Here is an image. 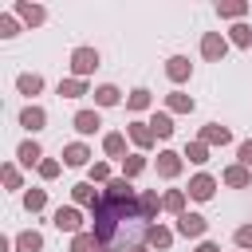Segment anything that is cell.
<instances>
[{
    "label": "cell",
    "instance_id": "obj_34",
    "mask_svg": "<svg viewBox=\"0 0 252 252\" xmlns=\"http://www.w3.org/2000/svg\"><path fill=\"white\" fill-rule=\"evenodd\" d=\"M0 177H4V189H24V173L16 161H4L0 165Z\"/></svg>",
    "mask_w": 252,
    "mask_h": 252
},
{
    "label": "cell",
    "instance_id": "obj_43",
    "mask_svg": "<svg viewBox=\"0 0 252 252\" xmlns=\"http://www.w3.org/2000/svg\"><path fill=\"white\" fill-rule=\"evenodd\" d=\"M98 252H110V248H98Z\"/></svg>",
    "mask_w": 252,
    "mask_h": 252
},
{
    "label": "cell",
    "instance_id": "obj_24",
    "mask_svg": "<svg viewBox=\"0 0 252 252\" xmlns=\"http://www.w3.org/2000/svg\"><path fill=\"white\" fill-rule=\"evenodd\" d=\"M150 106H154V94H150L146 87H134V91L126 94V110H130V114H142V110H150Z\"/></svg>",
    "mask_w": 252,
    "mask_h": 252
},
{
    "label": "cell",
    "instance_id": "obj_41",
    "mask_svg": "<svg viewBox=\"0 0 252 252\" xmlns=\"http://www.w3.org/2000/svg\"><path fill=\"white\" fill-rule=\"evenodd\" d=\"M193 252H220V244H213V240H201Z\"/></svg>",
    "mask_w": 252,
    "mask_h": 252
},
{
    "label": "cell",
    "instance_id": "obj_33",
    "mask_svg": "<svg viewBox=\"0 0 252 252\" xmlns=\"http://www.w3.org/2000/svg\"><path fill=\"white\" fill-rule=\"evenodd\" d=\"M87 181H91V185H110V181H114V177H110V161H91Z\"/></svg>",
    "mask_w": 252,
    "mask_h": 252
},
{
    "label": "cell",
    "instance_id": "obj_1",
    "mask_svg": "<svg viewBox=\"0 0 252 252\" xmlns=\"http://www.w3.org/2000/svg\"><path fill=\"white\" fill-rule=\"evenodd\" d=\"M146 228H150V220L138 209V189L118 173L102 189V201L91 209V232L98 236L102 248L130 252L134 244H146Z\"/></svg>",
    "mask_w": 252,
    "mask_h": 252
},
{
    "label": "cell",
    "instance_id": "obj_5",
    "mask_svg": "<svg viewBox=\"0 0 252 252\" xmlns=\"http://www.w3.org/2000/svg\"><path fill=\"white\" fill-rule=\"evenodd\" d=\"M228 35H220V32H205L201 35V59H209V63H220L224 55H228Z\"/></svg>",
    "mask_w": 252,
    "mask_h": 252
},
{
    "label": "cell",
    "instance_id": "obj_27",
    "mask_svg": "<svg viewBox=\"0 0 252 252\" xmlns=\"http://www.w3.org/2000/svg\"><path fill=\"white\" fill-rule=\"evenodd\" d=\"M138 209H142L146 220H154V217L161 213V197H158V189H142V193H138Z\"/></svg>",
    "mask_w": 252,
    "mask_h": 252
},
{
    "label": "cell",
    "instance_id": "obj_31",
    "mask_svg": "<svg viewBox=\"0 0 252 252\" xmlns=\"http://www.w3.org/2000/svg\"><path fill=\"white\" fill-rule=\"evenodd\" d=\"M181 158H189L193 165H205V161H209V146H205L201 138H193V142H185V150H181Z\"/></svg>",
    "mask_w": 252,
    "mask_h": 252
},
{
    "label": "cell",
    "instance_id": "obj_22",
    "mask_svg": "<svg viewBox=\"0 0 252 252\" xmlns=\"http://www.w3.org/2000/svg\"><path fill=\"white\" fill-rule=\"evenodd\" d=\"M16 91H20L24 98H35V94L43 91V75H35V71H24V75H16Z\"/></svg>",
    "mask_w": 252,
    "mask_h": 252
},
{
    "label": "cell",
    "instance_id": "obj_12",
    "mask_svg": "<svg viewBox=\"0 0 252 252\" xmlns=\"http://www.w3.org/2000/svg\"><path fill=\"white\" fill-rule=\"evenodd\" d=\"M173 240H177V232L165 228V224H150L146 228V248H154V252H169Z\"/></svg>",
    "mask_w": 252,
    "mask_h": 252
},
{
    "label": "cell",
    "instance_id": "obj_15",
    "mask_svg": "<svg viewBox=\"0 0 252 252\" xmlns=\"http://www.w3.org/2000/svg\"><path fill=\"white\" fill-rule=\"evenodd\" d=\"M220 181H224L228 189H248V185H252V169H248V165H240V161H232V165H224Z\"/></svg>",
    "mask_w": 252,
    "mask_h": 252
},
{
    "label": "cell",
    "instance_id": "obj_32",
    "mask_svg": "<svg viewBox=\"0 0 252 252\" xmlns=\"http://www.w3.org/2000/svg\"><path fill=\"white\" fill-rule=\"evenodd\" d=\"M228 43H232V47H244V51H248V47H252V28H248L244 20H240V24H232V28H228Z\"/></svg>",
    "mask_w": 252,
    "mask_h": 252
},
{
    "label": "cell",
    "instance_id": "obj_13",
    "mask_svg": "<svg viewBox=\"0 0 252 252\" xmlns=\"http://www.w3.org/2000/svg\"><path fill=\"white\" fill-rule=\"evenodd\" d=\"M20 126H24L28 134H39V130L47 126V110H43L39 102H28V106L20 110Z\"/></svg>",
    "mask_w": 252,
    "mask_h": 252
},
{
    "label": "cell",
    "instance_id": "obj_6",
    "mask_svg": "<svg viewBox=\"0 0 252 252\" xmlns=\"http://www.w3.org/2000/svg\"><path fill=\"white\" fill-rule=\"evenodd\" d=\"M154 169H158V177H161V181H173V177H181V169H185V158H181L177 150H158V161H154Z\"/></svg>",
    "mask_w": 252,
    "mask_h": 252
},
{
    "label": "cell",
    "instance_id": "obj_16",
    "mask_svg": "<svg viewBox=\"0 0 252 252\" xmlns=\"http://www.w3.org/2000/svg\"><path fill=\"white\" fill-rule=\"evenodd\" d=\"M248 12H252V4H248V0H217V16H220V20L240 24Z\"/></svg>",
    "mask_w": 252,
    "mask_h": 252
},
{
    "label": "cell",
    "instance_id": "obj_36",
    "mask_svg": "<svg viewBox=\"0 0 252 252\" xmlns=\"http://www.w3.org/2000/svg\"><path fill=\"white\" fill-rule=\"evenodd\" d=\"M24 209L28 213H43L47 209V189H28L24 193Z\"/></svg>",
    "mask_w": 252,
    "mask_h": 252
},
{
    "label": "cell",
    "instance_id": "obj_10",
    "mask_svg": "<svg viewBox=\"0 0 252 252\" xmlns=\"http://www.w3.org/2000/svg\"><path fill=\"white\" fill-rule=\"evenodd\" d=\"M165 79H169L173 87L189 83V79H193V63H189L185 55H169V59H165Z\"/></svg>",
    "mask_w": 252,
    "mask_h": 252
},
{
    "label": "cell",
    "instance_id": "obj_11",
    "mask_svg": "<svg viewBox=\"0 0 252 252\" xmlns=\"http://www.w3.org/2000/svg\"><path fill=\"white\" fill-rule=\"evenodd\" d=\"M59 158H63V165H71V169H83V165L91 169V146H87V142H67Z\"/></svg>",
    "mask_w": 252,
    "mask_h": 252
},
{
    "label": "cell",
    "instance_id": "obj_20",
    "mask_svg": "<svg viewBox=\"0 0 252 252\" xmlns=\"http://www.w3.org/2000/svg\"><path fill=\"white\" fill-rule=\"evenodd\" d=\"M55 94H59V98H83V94H91V87H87V79H75V75H67V79H59Z\"/></svg>",
    "mask_w": 252,
    "mask_h": 252
},
{
    "label": "cell",
    "instance_id": "obj_9",
    "mask_svg": "<svg viewBox=\"0 0 252 252\" xmlns=\"http://www.w3.org/2000/svg\"><path fill=\"white\" fill-rule=\"evenodd\" d=\"M12 12H16L20 24H28V28H39V24L47 20V8H43V4H32V0H16Z\"/></svg>",
    "mask_w": 252,
    "mask_h": 252
},
{
    "label": "cell",
    "instance_id": "obj_19",
    "mask_svg": "<svg viewBox=\"0 0 252 252\" xmlns=\"http://www.w3.org/2000/svg\"><path fill=\"white\" fill-rule=\"evenodd\" d=\"M71 201H75L79 209H94V205L102 201V193H94L91 181H79V185H71Z\"/></svg>",
    "mask_w": 252,
    "mask_h": 252
},
{
    "label": "cell",
    "instance_id": "obj_23",
    "mask_svg": "<svg viewBox=\"0 0 252 252\" xmlns=\"http://www.w3.org/2000/svg\"><path fill=\"white\" fill-rule=\"evenodd\" d=\"M12 240H16V252H43V232H35V228L16 232Z\"/></svg>",
    "mask_w": 252,
    "mask_h": 252
},
{
    "label": "cell",
    "instance_id": "obj_21",
    "mask_svg": "<svg viewBox=\"0 0 252 252\" xmlns=\"http://www.w3.org/2000/svg\"><path fill=\"white\" fill-rule=\"evenodd\" d=\"M165 110H169V114H193L197 102H193V94H185V91H169V94H165Z\"/></svg>",
    "mask_w": 252,
    "mask_h": 252
},
{
    "label": "cell",
    "instance_id": "obj_26",
    "mask_svg": "<svg viewBox=\"0 0 252 252\" xmlns=\"http://www.w3.org/2000/svg\"><path fill=\"white\" fill-rule=\"evenodd\" d=\"M185 201H189V193H185V189H165V193H161V209H165V213H173V217H181V213H185Z\"/></svg>",
    "mask_w": 252,
    "mask_h": 252
},
{
    "label": "cell",
    "instance_id": "obj_2",
    "mask_svg": "<svg viewBox=\"0 0 252 252\" xmlns=\"http://www.w3.org/2000/svg\"><path fill=\"white\" fill-rule=\"evenodd\" d=\"M71 75L75 79H91L94 71H98V63H102V55H98V47H87V43H79V47H71Z\"/></svg>",
    "mask_w": 252,
    "mask_h": 252
},
{
    "label": "cell",
    "instance_id": "obj_17",
    "mask_svg": "<svg viewBox=\"0 0 252 252\" xmlns=\"http://www.w3.org/2000/svg\"><path fill=\"white\" fill-rule=\"evenodd\" d=\"M71 126H75L83 138H91V134H98V126H102V114H98V110H75Z\"/></svg>",
    "mask_w": 252,
    "mask_h": 252
},
{
    "label": "cell",
    "instance_id": "obj_14",
    "mask_svg": "<svg viewBox=\"0 0 252 252\" xmlns=\"http://www.w3.org/2000/svg\"><path fill=\"white\" fill-rule=\"evenodd\" d=\"M197 138L213 150V146H228V142H232V130H228V126H220V122H205Z\"/></svg>",
    "mask_w": 252,
    "mask_h": 252
},
{
    "label": "cell",
    "instance_id": "obj_7",
    "mask_svg": "<svg viewBox=\"0 0 252 252\" xmlns=\"http://www.w3.org/2000/svg\"><path fill=\"white\" fill-rule=\"evenodd\" d=\"M126 138L134 142V150H138V154H146V150H154V142H158V134L150 130V122H142V118H134V122L126 126Z\"/></svg>",
    "mask_w": 252,
    "mask_h": 252
},
{
    "label": "cell",
    "instance_id": "obj_28",
    "mask_svg": "<svg viewBox=\"0 0 252 252\" xmlns=\"http://www.w3.org/2000/svg\"><path fill=\"white\" fill-rule=\"evenodd\" d=\"M118 102H122V91H118L114 83L94 87V106H102V110H106V106H118Z\"/></svg>",
    "mask_w": 252,
    "mask_h": 252
},
{
    "label": "cell",
    "instance_id": "obj_37",
    "mask_svg": "<svg viewBox=\"0 0 252 252\" xmlns=\"http://www.w3.org/2000/svg\"><path fill=\"white\" fill-rule=\"evenodd\" d=\"M20 35V16L16 12H4L0 16V39H16Z\"/></svg>",
    "mask_w": 252,
    "mask_h": 252
},
{
    "label": "cell",
    "instance_id": "obj_29",
    "mask_svg": "<svg viewBox=\"0 0 252 252\" xmlns=\"http://www.w3.org/2000/svg\"><path fill=\"white\" fill-rule=\"evenodd\" d=\"M102 154L106 158H126V134H118V130L102 134Z\"/></svg>",
    "mask_w": 252,
    "mask_h": 252
},
{
    "label": "cell",
    "instance_id": "obj_4",
    "mask_svg": "<svg viewBox=\"0 0 252 252\" xmlns=\"http://www.w3.org/2000/svg\"><path fill=\"white\" fill-rule=\"evenodd\" d=\"M173 232H177V236H185V240H205L209 220H205L201 213H181V217H177V224H173Z\"/></svg>",
    "mask_w": 252,
    "mask_h": 252
},
{
    "label": "cell",
    "instance_id": "obj_25",
    "mask_svg": "<svg viewBox=\"0 0 252 252\" xmlns=\"http://www.w3.org/2000/svg\"><path fill=\"white\" fill-rule=\"evenodd\" d=\"M150 130H154L158 138H173V130H177V126H173V114H169V110H154V114H150Z\"/></svg>",
    "mask_w": 252,
    "mask_h": 252
},
{
    "label": "cell",
    "instance_id": "obj_3",
    "mask_svg": "<svg viewBox=\"0 0 252 252\" xmlns=\"http://www.w3.org/2000/svg\"><path fill=\"white\" fill-rule=\"evenodd\" d=\"M51 224H55L59 232H67V236L87 232V228H83V213H79V205H59V209L51 213Z\"/></svg>",
    "mask_w": 252,
    "mask_h": 252
},
{
    "label": "cell",
    "instance_id": "obj_35",
    "mask_svg": "<svg viewBox=\"0 0 252 252\" xmlns=\"http://www.w3.org/2000/svg\"><path fill=\"white\" fill-rule=\"evenodd\" d=\"M102 244H98V236L87 228V232H79V236H71V252H98Z\"/></svg>",
    "mask_w": 252,
    "mask_h": 252
},
{
    "label": "cell",
    "instance_id": "obj_30",
    "mask_svg": "<svg viewBox=\"0 0 252 252\" xmlns=\"http://www.w3.org/2000/svg\"><path fill=\"white\" fill-rule=\"evenodd\" d=\"M146 165H150V161H146V154H126V158H122V177H126V181H134V177H142V173H146Z\"/></svg>",
    "mask_w": 252,
    "mask_h": 252
},
{
    "label": "cell",
    "instance_id": "obj_42",
    "mask_svg": "<svg viewBox=\"0 0 252 252\" xmlns=\"http://www.w3.org/2000/svg\"><path fill=\"white\" fill-rule=\"evenodd\" d=\"M130 252H154V248H146V244H134V248H130Z\"/></svg>",
    "mask_w": 252,
    "mask_h": 252
},
{
    "label": "cell",
    "instance_id": "obj_39",
    "mask_svg": "<svg viewBox=\"0 0 252 252\" xmlns=\"http://www.w3.org/2000/svg\"><path fill=\"white\" fill-rule=\"evenodd\" d=\"M232 244L244 248V252H252V224H240V228L232 232Z\"/></svg>",
    "mask_w": 252,
    "mask_h": 252
},
{
    "label": "cell",
    "instance_id": "obj_18",
    "mask_svg": "<svg viewBox=\"0 0 252 252\" xmlns=\"http://www.w3.org/2000/svg\"><path fill=\"white\" fill-rule=\"evenodd\" d=\"M16 161H20V165H28V169H32V165H39V161H43V146H39L35 138H24V142L16 146Z\"/></svg>",
    "mask_w": 252,
    "mask_h": 252
},
{
    "label": "cell",
    "instance_id": "obj_40",
    "mask_svg": "<svg viewBox=\"0 0 252 252\" xmlns=\"http://www.w3.org/2000/svg\"><path fill=\"white\" fill-rule=\"evenodd\" d=\"M236 161H240V165H248V169H252V138H244V142H240V146H236Z\"/></svg>",
    "mask_w": 252,
    "mask_h": 252
},
{
    "label": "cell",
    "instance_id": "obj_8",
    "mask_svg": "<svg viewBox=\"0 0 252 252\" xmlns=\"http://www.w3.org/2000/svg\"><path fill=\"white\" fill-rule=\"evenodd\" d=\"M185 193H189L193 201H213V193H217V177H213V173H193L189 185H185Z\"/></svg>",
    "mask_w": 252,
    "mask_h": 252
},
{
    "label": "cell",
    "instance_id": "obj_38",
    "mask_svg": "<svg viewBox=\"0 0 252 252\" xmlns=\"http://www.w3.org/2000/svg\"><path fill=\"white\" fill-rule=\"evenodd\" d=\"M35 173H39L43 181H55V177L63 173V161H59V158H43V161L35 165Z\"/></svg>",
    "mask_w": 252,
    "mask_h": 252
}]
</instances>
